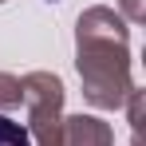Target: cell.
I'll return each instance as SVG.
<instances>
[{
  "mask_svg": "<svg viewBox=\"0 0 146 146\" xmlns=\"http://www.w3.org/2000/svg\"><path fill=\"white\" fill-rule=\"evenodd\" d=\"M28 107V138L32 146H63V79L55 71H28L20 79Z\"/></svg>",
  "mask_w": 146,
  "mask_h": 146,
  "instance_id": "7a4b0ae2",
  "label": "cell"
},
{
  "mask_svg": "<svg viewBox=\"0 0 146 146\" xmlns=\"http://www.w3.org/2000/svg\"><path fill=\"white\" fill-rule=\"evenodd\" d=\"M63 146H115V130L111 122L99 115H67L63 119Z\"/></svg>",
  "mask_w": 146,
  "mask_h": 146,
  "instance_id": "3957f363",
  "label": "cell"
},
{
  "mask_svg": "<svg viewBox=\"0 0 146 146\" xmlns=\"http://www.w3.org/2000/svg\"><path fill=\"white\" fill-rule=\"evenodd\" d=\"M24 103V91H20V79L12 71H0V115H8V111H16Z\"/></svg>",
  "mask_w": 146,
  "mask_h": 146,
  "instance_id": "277c9868",
  "label": "cell"
},
{
  "mask_svg": "<svg viewBox=\"0 0 146 146\" xmlns=\"http://www.w3.org/2000/svg\"><path fill=\"white\" fill-rule=\"evenodd\" d=\"M0 146H32L24 122H12L8 115H0Z\"/></svg>",
  "mask_w": 146,
  "mask_h": 146,
  "instance_id": "5b68a950",
  "label": "cell"
},
{
  "mask_svg": "<svg viewBox=\"0 0 146 146\" xmlns=\"http://www.w3.org/2000/svg\"><path fill=\"white\" fill-rule=\"evenodd\" d=\"M119 16L126 24H142L146 20V0H119Z\"/></svg>",
  "mask_w": 146,
  "mask_h": 146,
  "instance_id": "8992f818",
  "label": "cell"
},
{
  "mask_svg": "<svg viewBox=\"0 0 146 146\" xmlns=\"http://www.w3.org/2000/svg\"><path fill=\"white\" fill-rule=\"evenodd\" d=\"M75 71L83 79V99L99 111H122L134 91L130 79V28L115 8L95 4L75 20Z\"/></svg>",
  "mask_w": 146,
  "mask_h": 146,
  "instance_id": "6da1fadb",
  "label": "cell"
},
{
  "mask_svg": "<svg viewBox=\"0 0 146 146\" xmlns=\"http://www.w3.org/2000/svg\"><path fill=\"white\" fill-rule=\"evenodd\" d=\"M0 4H8V0H0Z\"/></svg>",
  "mask_w": 146,
  "mask_h": 146,
  "instance_id": "52a82bcc",
  "label": "cell"
}]
</instances>
